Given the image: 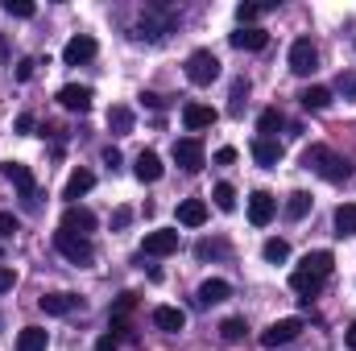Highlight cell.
<instances>
[{
    "instance_id": "obj_4",
    "label": "cell",
    "mask_w": 356,
    "mask_h": 351,
    "mask_svg": "<svg viewBox=\"0 0 356 351\" xmlns=\"http://www.w3.org/2000/svg\"><path fill=\"white\" fill-rule=\"evenodd\" d=\"M186 79H191L195 87L216 83V79H220V58H216L211 50H195V54L186 58Z\"/></svg>"
},
{
    "instance_id": "obj_48",
    "label": "cell",
    "mask_w": 356,
    "mask_h": 351,
    "mask_svg": "<svg viewBox=\"0 0 356 351\" xmlns=\"http://www.w3.org/2000/svg\"><path fill=\"white\" fill-rule=\"evenodd\" d=\"M141 103H145V108H166V99H162V95H154V91H145V95H141Z\"/></svg>"
},
{
    "instance_id": "obj_29",
    "label": "cell",
    "mask_w": 356,
    "mask_h": 351,
    "mask_svg": "<svg viewBox=\"0 0 356 351\" xmlns=\"http://www.w3.org/2000/svg\"><path fill=\"white\" fill-rule=\"evenodd\" d=\"M332 252H327V248H319V252H307V257H302V268H307V273H315V277H327V273H332Z\"/></svg>"
},
{
    "instance_id": "obj_40",
    "label": "cell",
    "mask_w": 356,
    "mask_h": 351,
    "mask_svg": "<svg viewBox=\"0 0 356 351\" xmlns=\"http://www.w3.org/2000/svg\"><path fill=\"white\" fill-rule=\"evenodd\" d=\"M245 95H249V83H245V79H236V83H232V116H241V112H245Z\"/></svg>"
},
{
    "instance_id": "obj_23",
    "label": "cell",
    "mask_w": 356,
    "mask_h": 351,
    "mask_svg": "<svg viewBox=\"0 0 356 351\" xmlns=\"http://www.w3.org/2000/svg\"><path fill=\"white\" fill-rule=\"evenodd\" d=\"M224 298H232V285H228L224 277H211V281L199 285V306H216V302H224Z\"/></svg>"
},
{
    "instance_id": "obj_33",
    "label": "cell",
    "mask_w": 356,
    "mask_h": 351,
    "mask_svg": "<svg viewBox=\"0 0 356 351\" xmlns=\"http://www.w3.org/2000/svg\"><path fill=\"white\" fill-rule=\"evenodd\" d=\"M261 257H266L269 264H282V261H290V244H286V240H266V248H261Z\"/></svg>"
},
{
    "instance_id": "obj_14",
    "label": "cell",
    "mask_w": 356,
    "mask_h": 351,
    "mask_svg": "<svg viewBox=\"0 0 356 351\" xmlns=\"http://www.w3.org/2000/svg\"><path fill=\"white\" fill-rule=\"evenodd\" d=\"M63 232L88 236V232H95V215H91L88 207H67V211H63Z\"/></svg>"
},
{
    "instance_id": "obj_17",
    "label": "cell",
    "mask_w": 356,
    "mask_h": 351,
    "mask_svg": "<svg viewBox=\"0 0 356 351\" xmlns=\"http://www.w3.org/2000/svg\"><path fill=\"white\" fill-rule=\"evenodd\" d=\"M178 223L182 228H203L207 223V203L203 198H182L178 203Z\"/></svg>"
},
{
    "instance_id": "obj_6",
    "label": "cell",
    "mask_w": 356,
    "mask_h": 351,
    "mask_svg": "<svg viewBox=\"0 0 356 351\" xmlns=\"http://www.w3.org/2000/svg\"><path fill=\"white\" fill-rule=\"evenodd\" d=\"M302 335V318L294 314V318H277L269 331H261V343L266 348H286V343H294Z\"/></svg>"
},
{
    "instance_id": "obj_16",
    "label": "cell",
    "mask_w": 356,
    "mask_h": 351,
    "mask_svg": "<svg viewBox=\"0 0 356 351\" xmlns=\"http://www.w3.org/2000/svg\"><path fill=\"white\" fill-rule=\"evenodd\" d=\"M149 318H154V327H158V331H166V335H178V331L186 327V314H182L178 306H154V314H149Z\"/></svg>"
},
{
    "instance_id": "obj_49",
    "label": "cell",
    "mask_w": 356,
    "mask_h": 351,
    "mask_svg": "<svg viewBox=\"0 0 356 351\" xmlns=\"http://www.w3.org/2000/svg\"><path fill=\"white\" fill-rule=\"evenodd\" d=\"M344 343H348V348L356 351V323H353V327H348V335H344Z\"/></svg>"
},
{
    "instance_id": "obj_12",
    "label": "cell",
    "mask_w": 356,
    "mask_h": 351,
    "mask_svg": "<svg viewBox=\"0 0 356 351\" xmlns=\"http://www.w3.org/2000/svg\"><path fill=\"white\" fill-rule=\"evenodd\" d=\"M178 252V232H149L145 240H141V257H170Z\"/></svg>"
},
{
    "instance_id": "obj_39",
    "label": "cell",
    "mask_w": 356,
    "mask_h": 351,
    "mask_svg": "<svg viewBox=\"0 0 356 351\" xmlns=\"http://www.w3.org/2000/svg\"><path fill=\"white\" fill-rule=\"evenodd\" d=\"M17 228H21V219H17L13 211H0V240H13Z\"/></svg>"
},
{
    "instance_id": "obj_24",
    "label": "cell",
    "mask_w": 356,
    "mask_h": 351,
    "mask_svg": "<svg viewBox=\"0 0 356 351\" xmlns=\"http://www.w3.org/2000/svg\"><path fill=\"white\" fill-rule=\"evenodd\" d=\"M91 186H95V174H91V170H75V174L67 178V190H63V198H71V207H75V198H79V194H88Z\"/></svg>"
},
{
    "instance_id": "obj_25",
    "label": "cell",
    "mask_w": 356,
    "mask_h": 351,
    "mask_svg": "<svg viewBox=\"0 0 356 351\" xmlns=\"http://www.w3.org/2000/svg\"><path fill=\"white\" fill-rule=\"evenodd\" d=\"M46 343H50V335L42 327H25L17 335V351H46Z\"/></svg>"
},
{
    "instance_id": "obj_28",
    "label": "cell",
    "mask_w": 356,
    "mask_h": 351,
    "mask_svg": "<svg viewBox=\"0 0 356 351\" xmlns=\"http://www.w3.org/2000/svg\"><path fill=\"white\" fill-rule=\"evenodd\" d=\"M298 99L307 112H323V108H332V87H307Z\"/></svg>"
},
{
    "instance_id": "obj_15",
    "label": "cell",
    "mask_w": 356,
    "mask_h": 351,
    "mask_svg": "<svg viewBox=\"0 0 356 351\" xmlns=\"http://www.w3.org/2000/svg\"><path fill=\"white\" fill-rule=\"evenodd\" d=\"M38 306H42L46 314H54V318H63V314H71V310H79V298H75V293H63V289H58V293H42V298H38Z\"/></svg>"
},
{
    "instance_id": "obj_7",
    "label": "cell",
    "mask_w": 356,
    "mask_h": 351,
    "mask_svg": "<svg viewBox=\"0 0 356 351\" xmlns=\"http://www.w3.org/2000/svg\"><path fill=\"white\" fill-rule=\"evenodd\" d=\"M175 162L186 170V174H199V170H203V141H199V137H182V141H175Z\"/></svg>"
},
{
    "instance_id": "obj_45",
    "label": "cell",
    "mask_w": 356,
    "mask_h": 351,
    "mask_svg": "<svg viewBox=\"0 0 356 351\" xmlns=\"http://www.w3.org/2000/svg\"><path fill=\"white\" fill-rule=\"evenodd\" d=\"M129 219H133V211H129V207H120V211L112 215V228L120 232V228H129Z\"/></svg>"
},
{
    "instance_id": "obj_27",
    "label": "cell",
    "mask_w": 356,
    "mask_h": 351,
    "mask_svg": "<svg viewBox=\"0 0 356 351\" xmlns=\"http://www.w3.org/2000/svg\"><path fill=\"white\" fill-rule=\"evenodd\" d=\"M307 215H311V194H307V190H294V194L286 198V219L298 223V219H307Z\"/></svg>"
},
{
    "instance_id": "obj_18",
    "label": "cell",
    "mask_w": 356,
    "mask_h": 351,
    "mask_svg": "<svg viewBox=\"0 0 356 351\" xmlns=\"http://www.w3.org/2000/svg\"><path fill=\"white\" fill-rule=\"evenodd\" d=\"M228 42H232L236 50H266V46H269V33L261 29V25H249V29H236Z\"/></svg>"
},
{
    "instance_id": "obj_46",
    "label": "cell",
    "mask_w": 356,
    "mask_h": 351,
    "mask_svg": "<svg viewBox=\"0 0 356 351\" xmlns=\"http://www.w3.org/2000/svg\"><path fill=\"white\" fill-rule=\"evenodd\" d=\"M104 166H108V170H116V166H120V149H112V145H108V149H104Z\"/></svg>"
},
{
    "instance_id": "obj_5",
    "label": "cell",
    "mask_w": 356,
    "mask_h": 351,
    "mask_svg": "<svg viewBox=\"0 0 356 351\" xmlns=\"http://www.w3.org/2000/svg\"><path fill=\"white\" fill-rule=\"evenodd\" d=\"M290 71H294V75H302V79L319 71V50H315V42H311V37H298V42L290 46Z\"/></svg>"
},
{
    "instance_id": "obj_32",
    "label": "cell",
    "mask_w": 356,
    "mask_h": 351,
    "mask_svg": "<svg viewBox=\"0 0 356 351\" xmlns=\"http://www.w3.org/2000/svg\"><path fill=\"white\" fill-rule=\"evenodd\" d=\"M245 331H249L245 318H224V323H220V339H224V343H241Z\"/></svg>"
},
{
    "instance_id": "obj_22",
    "label": "cell",
    "mask_w": 356,
    "mask_h": 351,
    "mask_svg": "<svg viewBox=\"0 0 356 351\" xmlns=\"http://www.w3.org/2000/svg\"><path fill=\"white\" fill-rule=\"evenodd\" d=\"M290 289L302 293V298L311 302V298L323 289V277H315V273H307V268H294V273H290Z\"/></svg>"
},
{
    "instance_id": "obj_41",
    "label": "cell",
    "mask_w": 356,
    "mask_h": 351,
    "mask_svg": "<svg viewBox=\"0 0 356 351\" xmlns=\"http://www.w3.org/2000/svg\"><path fill=\"white\" fill-rule=\"evenodd\" d=\"M13 285H17V273H13L8 264H0V293H8Z\"/></svg>"
},
{
    "instance_id": "obj_11",
    "label": "cell",
    "mask_w": 356,
    "mask_h": 351,
    "mask_svg": "<svg viewBox=\"0 0 356 351\" xmlns=\"http://www.w3.org/2000/svg\"><path fill=\"white\" fill-rule=\"evenodd\" d=\"M216 120H220L216 108H207V103H182V124H186V132H203V128H211Z\"/></svg>"
},
{
    "instance_id": "obj_20",
    "label": "cell",
    "mask_w": 356,
    "mask_h": 351,
    "mask_svg": "<svg viewBox=\"0 0 356 351\" xmlns=\"http://www.w3.org/2000/svg\"><path fill=\"white\" fill-rule=\"evenodd\" d=\"M253 162L266 166V170H273V166L282 162V145H277L273 137H257V141H253Z\"/></svg>"
},
{
    "instance_id": "obj_10",
    "label": "cell",
    "mask_w": 356,
    "mask_h": 351,
    "mask_svg": "<svg viewBox=\"0 0 356 351\" xmlns=\"http://www.w3.org/2000/svg\"><path fill=\"white\" fill-rule=\"evenodd\" d=\"M273 215H277V198H273L269 190H253V194H249V223H253V228H266Z\"/></svg>"
},
{
    "instance_id": "obj_21",
    "label": "cell",
    "mask_w": 356,
    "mask_h": 351,
    "mask_svg": "<svg viewBox=\"0 0 356 351\" xmlns=\"http://www.w3.org/2000/svg\"><path fill=\"white\" fill-rule=\"evenodd\" d=\"M108 132H112V137H129V132H133V108L112 103V108H108Z\"/></svg>"
},
{
    "instance_id": "obj_26",
    "label": "cell",
    "mask_w": 356,
    "mask_h": 351,
    "mask_svg": "<svg viewBox=\"0 0 356 351\" xmlns=\"http://www.w3.org/2000/svg\"><path fill=\"white\" fill-rule=\"evenodd\" d=\"M336 236H340V240L356 236V203H344V207H336Z\"/></svg>"
},
{
    "instance_id": "obj_9",
    "label": "cell",
    "mask_w": 356,
    "mask_h": 351,
    "mask_svg": "<svg viewBox=\"0 0 356 351\" xmlns=\"http://www.w3.org/2000/svg\"><path fill=\"white\" fill-rule=\"evenodd\" d=\"M95 50H99V46H95V37H91V33H75V37L63 46V62H67V67L91 62V58H95Z\"/></svg>"
},
{
    "instance_id": "obj_37",
    "label": "cell",
    "mask_w": 356,
    "mask_h": 351,
    "mask_svg": "<svg viewBox=\"0 0 356 351\" xmlns=\"http://www.w3.org/2000/svg\"><path fill=\"white\" fill-rule=\"evenodd\" d=\"M4 12H8V17H21V21H29L38 8H33L29 0H4Z\"/></svg>"
},
{
    "instance_id": "obj_47",
    "label": "cell",
    "mask_w": 356,
    "mask_h": 351,
    "mask_svg": "<svg viewBox=\"0 0 356 351\" xmlns=\"http://www.w3.org/2000/svg\"><path fill=\"white\" fill-rule=\"evenodd\" d=\"M116 348H120V343H116L112 335H99V339H95V351H116Z\"/></svg>"
},
{
    "instance_id": "obj_1",
    "label": "cell",
    "mask_w": 356,
    "mask_h": 351,
    "mask_svg": "<svg viewBox=\"0 0 356 351\" xmlns=\"http://www.w3.org/2000/svg\"><path fill=\"white\" fill-rule=\"evenodd\" d=\"M302 170L319 174L323 182H332V186L353 178L348 157H340V153H336V149H327V145H307V149H302Z\"/></svg>"
},
{
    "instance_id": "obj_3",
    "label": "cell",
    "mask_w": 356,
    "mask_h": 351,
    "mask_svg": "<svg viewBox=\"0 0 356 351\" xmlns=\"http://www.w3.org/2000/svg\"><path fill=\"white\" fill-rule=\"evenodd\" d=\"M54 248H58V257H67L71 264H79V268H88L95 261V248H91L88 236H75V232H54Z\"/></svg>"
},
{
    "instance_id": "obj_2",
    "label": "cell",
    "mask_w": 356,
    "mask_h": 351,
    "mask_svg": "<svg viewBox=\"0 0 356 351\" xmlns=\"http://www.w3.org/2000/svg\"><path fill=\"white\" fill-rule=\"evenodd\" d=\"M175 25H178L175 8H166V4H145V12H141V33H137V37H145V42H162Z\"/></svg>"
},
{
    "instance_id": "obj_34",
    "label": "cell",
    "mask_w": 356,
    "mask_h": 351,
    "mask_svg": "<svg viewBox=\"0 0 356 351\" xmlns=\"http://www.w3.org/2000/svg\"><path fill=\"white\" fill-rule=\"evenodd\" d=\"M211 198H216V207H220V211H236V190H232L228 182H220V186L211 190Z\"/></svg>"
},
{
    "instance_id": "obj_43",
    "label": "cell",
    "mask_w": 356,
    "mask_h": 351,
    "mask_svg": "<svg viewBox=\"0 0 356 351\" xmlns=\"http://www.w3.org/2000/svg\"><path fill=\"white\" fill-rule=\"evenodd\" d=\"M17 132H21V137H29V132H33V116H29V112H21V116H17Z\"/></svg>"
},
{
    "instance_id": "obj_44",
    "label": "cell",
    "mask_w": 356,
    "mask_h": 351,
    "mask_svg": "<svg viewBox=\"0 0 356 351\" xmlns=\"http://www.w3.org/2000/svg\"><path fill=\"white\" fill-rule=\"evenodd\" d=\"M232 162H236V149H232V145H224V149L216 153V166H232Z\"/></svg>"
},
{
    "instance_id": "obj_35",
    "label": "cell",
    "mask_w": 356,
    "mask_h": 351,
    "mask_svg": "<svg viewBox=\"0 0 356 351\" xmlns=\"http://www.w3.org/2000/svg\"><path fill=\"white\" fill-rule=\"evenodd\" d=\"M336 91H340L348 103H356V75L353 71H340V75H336Z\"/></svg>"
},
{
    "instance_id": "obj_19",
    "label": "cell",
    "mask_w": 356,
    "mask_h": 351,
    "mask_svg": "<svg viewBox=\"0 0 356 351\" xmlns=\"http://www.w3.org/2000/svg\"><path fill=\"white\" fill-rule=\"evenodd\" d=\"M58 103H63L67 112H88V108H91V87H79V83H67V87L58 91Z\"/></svg>"
},
{
    "instance_id": "obj_50",
    "label": "cell",
    "mask_w": 356,
    "mask_h": 351,
    "mask_svg": "<svg viewBox=\"0 0 356 351\" xmlns=\"http://www.w3.org/2000/svg\"><path fill=\"white\" fill-rule=\"evenodd\" d=\"M0 257H4V248H0Z\"/></svg>"
},
{
    "instance_id": "obj_38",
    "label": "cell",
    "mask_w": 356,
    "mask_h": 351,
    "mask_svg": "<svg viewBox=\"0 0 356 351\" xmlns=\"http://www.w3.org/2000/svg\"><path fill=\"white\" fill-rule=\"evenodd\" d=\"M133 310H137V293H120L116 306H112V318H129Z\"/></svg>"
},
{
    "instance_id": "obj_42",
    "label": "cell",
    "mask_w": 356,
    "mask_h": 351,
    "mask_svg": "<svg viewBox=\"0 0 356 351\" xmlns=\"http://www.w3.org/2000/svg\"><path fill=\"white\" fill-rule=\"evenodd\" d=\"M33 67H38L33 58H21V67H17V79H21V83H29V79H33Z\"/></svg>"
},
{
    "instance_id": "obj_31",
    "label": "cell",
    "mask_w": 356,
    "mask_h": 351,
    "mask_svg": "<svg viewBox=\"0 0 356 351\" xmlns=\"http://www.w3.org/2000/svg\"><path fill=\"white\" fill-rule=\"evenodd\" d=\"M228 252H232V248H228L224 240H199V244H195V257H199V261H211V257H228Z\"/></svg>"
},
{
    "instance_id": "obj_13",
    "label": "cell",
    "mask_w": 356,
    "mask_h": 351,
    "mask_svg": "<svg viewBox=\"0 0 356 351\" xmlns=\"http://www.w3.org/2000/svg\"><path fill=\"white\" fill-rule=\"evenodd\" d=\"M133 174H137V182H145V186H149V182H158V178L166 174V166H162V157H158L154 149H141V153H137Z\"/></svg>"
},
{
    "instance_id": "obj_30",
    "label": "cell",
    "mask_w": 356,
    "mask_h": 351,
    "mask_svg": "<svg viewBox=\"0 0 356 351\" xmlns=\"http://www.w3.org/2000/svg\"><path fill=\"white\" fill-rule=\"evenodd\" d=\"M282 124H286V116H282L277 108H266V112L257 116V132H261V137H273V132H277Z\"/></svg>"
},
{
    "instance_id": "obj_36",
    "label": "cell",
    "mask_w": 356,
    "mask_h": 351,
    "mask_svg": "<svg viewBox=\"0 0 356 351\" xmlns=\"http://www.w3.org/2000/svg\"><path fill=\"white\" fill-rule=\"evenodd\" d=\"M261 12H269L266 4H241V8H236V21H241V29H249V25L261 17Z\"/></svg>"
},
{
    "instance_id": "obj_8",
    "label": "cell",
    "mask_w": 356,
    "mask_h": 351,
    "mask_svg": "<svg viewBox=\"0 0 356 351\" xmlns=\"http://www.w3.org/2000/svg\"><path fill=\"white\" fill-rule=\"evenodd\" d=\"M4 178L17 186V194H21L29 207L38 203V182H33V170H29V166H21V162H8V166H4Z\"/></svg>"
}]
</instances>
